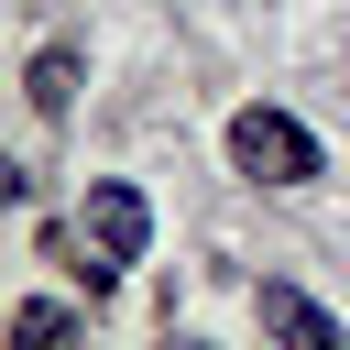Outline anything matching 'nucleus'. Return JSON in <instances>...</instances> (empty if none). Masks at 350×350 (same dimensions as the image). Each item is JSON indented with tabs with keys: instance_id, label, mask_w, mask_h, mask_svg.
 Instances as JSON below:
<instances>
[{
	"instance_id": "obj_1",
	"label": "nucleus",
	"mask_w": 350,
	"mask_h": 350,
	"mask_svg": "<svg viewBox=\"0 0 350 350\" xmlns=\"http://www.w3.org/2000/svg\"><path fill=\"white\" fill-rule=\"evenodd\" d=\"M142 241H153V208H142V186L98 175V186L77 197V252H88V295H98V284H120V273L142 262Z\"/></svg>"
},
{
	"instance_id": "obj_5",
	"label": "nucleus",
	"mask_w": 350,
	"mask_h": 350,
	"mask_svg": "<svg viewBox=\"0 0 350 350\" xmlns=\"http://www.w3.org/2000/svg\"><path fill=\"white\" fill-rule=\"evenodd\" d=\"M77 98V44H44L33 55V109H66Z\"/></svg>"
},
{
	"instance_id": "obj_3",
	"label": "nucleus",
	"mask_w": 350,
	"mask_h": 350,
	"mask_svg": "<svg viewBox=\"0 0 350 350\" xmlns=\"http://www.w3.org/2000/svg\"><path fill=\"white\" fill-rule=\"evenodd\" d=\"M252 306H262V339H273V350H350V328H339L306 284H262Z\"/></svg>"
},
{
	"instance_id": "obj_4",
	"label": "nucleus",
	"mask_w": 350,
	"mask_h": 350,
	"mask_svg": "<svg viewBox=\"0 0 350 350\" xmlns=\"http://www.w3.org/2000/svg\"><path fill=\"white\" fill-rule=\"evenodd\" d=\"M11 350H77V317H66L55 295H22V306H11Z\"/></svg>"
},
{
	"instance_id": "obj_2",
	"label": "nucleus",
	"mask_w": 350,
	"mask_h": 350,
	"mask_svg": "<svg viewBox=\"0 0 350 350\" xmlns=\"http://www.w3.org/2000/svg\"><path fill=\"white\" fill-rule=\"evenodd\" d=\"M230 164H241V175H252V186H306V175H317V131H306V120H284V109H262V98H252V109H241V120H230Z\"/></svg>"
}]
</instances>
